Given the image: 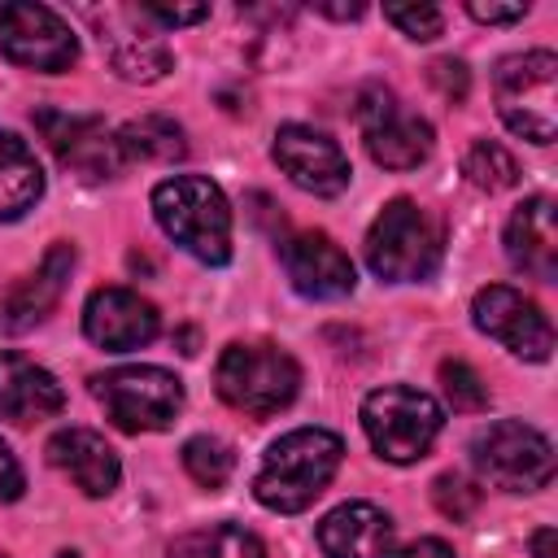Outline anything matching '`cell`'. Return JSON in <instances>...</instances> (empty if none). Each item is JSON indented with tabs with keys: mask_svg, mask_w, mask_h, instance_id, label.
I'll return each instance as SVG.
<instances>
[{
	"mask_svg": "<svg viewBox=\"0 0 558 558\" xmlns=\"http://www.w3.org/2000/svg\"><path fill=\"white\" fill-rule=\"evenodd\" d=\"M340 458H344V440L336 432L296 427L266 449L262 471L253 480V497L275 514H301L331 484V475L340 471Z\"/></svg>",
	"mask_w": 558,
	"mask_h": 558,
	"instance_id": "cell-1",
	"label": "cell"
},
{
	"mask_svg": "<svg viewBox=\"0 0 558 558\" xmlns=\"http://www.w3.org/2000/svg\"><path fill=\"white\" fill-rule=\"evenodd\" d=\"M157 227L196 262L227 266L231 262V205L222 187L205 174H174L153 187Z\"/></svg>",
	"mask_w": 558,
	"mask_h": 558,
	"instance_id": "cell-2",
	"label": "cell"
},
{
	"mask_svg": "<svg viewBox=\"0 0 558 558\" xmlns=\"http://www.w3.org/2000/svg\"><path fill=\"white\" fill-rule=\"evenodd\" d=\"M440 253H445V231L414 201H388L366 231V266L384 283H418L436 275Z\"/></svg>",
	"mask_w": 558,
	"mask_h": 558,
	"instance_id": "cell-3",
	"label": "cell"
},
{
	"mask_svg": "<svg viewBox=\"0 0 558 558\" xmlns=\"http://www.w3.org/2000/svg\"><path fill=\"white\" fill-rule=\"evenodd\" d=\"M218 397L253 418H270L301 392V366L279 344H227L214 366Z\"/></svg>",
	"mask_w": 558,
	"mask_h": 558,
	"instance_id": "cell-4",
	"label": "cell"
},
{
	"mask_svg": "<svg viewBox=\"0 0 558 558\" xmlns=\"http://www.w3.org/2000/svg\"><path fill=\"white\" fill-rule=\"evenodd\" d=\"M493 92H497V113L501 122L532 140V144H554L558 131V57L549 48L514 52L501 57L493 70Z\"/></svg>",
	"mask_w": 558,
	"mask_h": 558,
	"instance_id": "cell-5",
	"label": "cell"
},
{
	"mask_svg": "<svg viewBox=\"0 0 558 558\" xmlns=\"http://www.w3.org/2000/svg\"><path fill=\"white\" fill-rule=\"evenodd\" d=\"M440 427H445V410L436 405V397L418 388L388 384L362 401V432L384 462H397V466L418 462L436 445Z\"/></svg>",
	"mask_w": 558,
	"mask_h": 558,
	"instance_id": "cell-6",
	"label": "cell"
},
{
	"mask_svg": "<svg viewBox=\"0 0 558 558\" xmlns=\"http://www.w3.org/2000/svg\"><path fill=\"white\" fill-rule=\"evenodd\" d=\"M92 397L122 432H166L183 410V384L161 366H113L92 375Z\"/></svg>",
	"mask_w": 558,
	"mask_h": 558,
	"instance_id": "cell-7",
	"label": "cell"
},
{
	"mask_svg": "<svg viewBox=\"0 0 558 558\" xmlns=\"http://www.w3.org/2000/svg\"><path fill=\"white\" fill-rule=\"evenodd\" d=\"M471 462L480 480L506 493H536L554 480V445L519 423V418H497L471 440Z\"/></svg>",
	"mask_w": 558,
	"mask_h": 558,
	"instance_id": "cell-8",
	"label": "cell"
},
{
	"mask_svg": "<svg viewBox=\"0 0 558 558\" xmlns=\"http://www.w3.org/2000/svg\"><path fill=\"white\" fill-rule=\"evenodd\" d=\"M0 52L22 70L65 74L78 61V39L48 4L13 0L0 9Z\"/></svg>",
	"mask_w": 558,
	"mask_h": 558,
	"instance_id": "cell-9",
	"label": "cell"
},
{
	"mask_svg": "<svg viewBox=\"0 0 558 558\" xmlns=\"http://www.w3.org/2000/svg\"><path fill=\"white\" fill-rule=\"evenodd\" d=\"M353 118L366 135V153L384 170H414L432 153V126L401 109L388 87H366L353 105Z\"/></svg>",
	"mask_w": 558,
	"mask_h": 558,
	"instance_id": "cell-10",
	"label": "cell"
},
{
	"mask_svg": "<svg viewBox=\"0 0 558 558\" xmlns=\"http://www.w3.org/2000/svg\"><path fill=\"white\" fill-rule=\"evenodd\" d=\"M87 17H92L96 39L105 48V61L113 65L118 78H126V83H157V78L170 74V65H174L170 44L161 39V31L140 9L109 4V9H92Z\"/></svg>",
	"mask_w": 558,
	"mask_h": 558,
	"instance_id": "cell-11",
	"label": "cell"
},
{
	"mask_svg": "<svg viewBox=\"0 0 558 558\" xmlns=\"http://www.w3.org/2000/svg\"><path fill=\"white\" fill-rule=\"evenodd\" d=\"M35 126L44 131L48 148L57 153V161L87 179V183H100V179H113L122 174L126 157H122V144H118V131H109L100 118L92 113H65V109H39L35 113Z\"/></svg>",
	"mask_w": 558,
	"mask_h": 558,
	"instance_id": "cell-12",
	"label": "cell"
},
{
	"mask_svg": "<svg viewBox=\"0 0 558 558\" xmlns=\"http://www.w3.org/2000/svg\"><path fill=\"white\" fill-rule=\"evenodd\" d=\"M471 318H475V327L484 336H493L497 344H506L514 357L545 362L554 353V327H549L545 310L532 296H523V292H514L506 283L480 288L475 301H471Z\"/></svg>",
	"mask_w": 558,
	"mask_h": 558,
	"instance_id": "cell-13",
	"label": "cell"
},
{
	"mask_svg": "<svg viewBox=\"0 0 558 558\" xmlns=\"http://www.w3.org/2000/svg\"><path fill=\"white\" fill-rule=\"evenodd\" d=\"M275 166L301 187V192H314V196H340L353 179L349 170V157L344 148L314 131V126H301V122H288L275 131Z\"/></svg>",
	"mask_w": 558,
	"mask_h": 558,
	"instance_id": "cell-14",
	"label": "cell"
},
{
	"mask_svg": "<svg viewBox=\"0 0 558 558\" xmlns=\"http://www.w3.org/2000/svg\"><path fill=\"white\" fill-rule=\"evenodd\" d=\"M279 262L288 270V283L310 301H340L357 283L349 253L327 231H296L279 240Z\"/></svg>",
	"mask_w": 558,
	"mask_h": 558,
	"instance_id": "cell-15",
	"label": "cell"
},
{
	"mask_svg": "<svg viewBox=\"0 0 558 558\" xmlns=\"http://www.w3.org/2000/svg\"><path fill=\"white\" fill-rule=\"evenodd\" d=\"M83 331L92 344L109 353H126V349H144L148 340H157L161 314L153 301H144L131 288H96L83 305Z\"/></svg>",
	"mask_w": 558,
	"mask_h": 558,
	"instance_id": "cell-16",
	"label": "cell"
},
{
	"mask_svg": "<svg viewBox=\"0 0 558 558\" xmlns=\"http://www.w3.org/2000/svg\"><path fill=\"white\" fill-rule=\"evenodd\" d=\"M70 270H74V244L57 240L44 253L35 275H22L17 283L0 288V331L4 336H22L35 323H44L52 314V305L61 301V292L70 283Z\"/></svg>",
	"mask_w": 558,
	"mask_h": 558,
	"instance_id": "cell-17",
	"label": "cell"
},
{
	"mask_svg": "<svg viewBox=\"0 0 558 558\" xmlns=\"http://www.w3.org/2000/svg\"><path fill=\"white\" fill-rule=\"evenodd\" d=\"M506 257L519 275L549 283L558 275V222L549 196H527L506 222Z\"/></svg>",
	"mask_w": 558,
	"mask_h": 558,
	"instance_id": "cell-18",
	"label": "cell"
},
{
	"mask_svg": "<svg viewBox=\"0 0 558 558\" xmlns=\"http://www.w3.org/2000/svg\"><path fill=\"white\" fill-rule=\"evenodd\" d=\"M65 410V388L52 371L22 353H0V418L31 427L39 418H57Z\"/></svg>",
	"mask_w": 558,
	"mask_h": 558,
	"instance_id": "cell-19",
	"label": "cell"
},
{
	"mask_svg": "<svg viewBox=\"0 0 558 558\" xmlns=\"http://www.w3.org/2000/svg\"><path fill=\"white\" fill-rule=\"evenodd\" d=\"M48 462L65 471L87 497H109L122 480V462L113 445L92 427H65L48 440Z\"/></svg>",
	"mask_w": 558,
	"mask_h": 558,
	"instance_id": "cell-20",
	"label": "cell"
},
{
	"mask_svg": "<svg viewBox=\"0 0 558 558\" xmlns=\"http://www.w3.org/2000/svg\"><path fill=\"white\" fill-rule=\"evenodd\" d=\"M318 545L327 558H388L392 519L371 501H344L318 523Z\"/></svg>",
	"mask_w": 558,
	"mask_h": 558,
	"instance_id": "cell-21",
	"label": "cell"
},
{
	"mask_svg": "<svg viewBox=\"0 0 558 558\" xmlns=\"http://www.w3.org/2000/svg\"><path fill=\"white\" fill-rule=\"evenodd\" d=\"M44 196V170L35 161V148L0 126V222L22 218Z\"/></svg>",
	"mask_w": 558,
	"mask_h": 558,
	"instance_id": "cell-22",
	"label": "cell"
},
{
	"mask_svg": "<svg viewBox=\"0 0 558 558\" xmlns=\"http://www.w3.org/2000/svg\"><path fill=\"white\" fill-rule=\"evenodd\" d=\"M118 144H122V157L126 161H153V166H170L187 153V140H183V126L166 113H144V118H131L122 131H118Z\"/></svg>",
	"mask_w": 558,
	"mask_h": 558,
	"instance_id": "cell-23",
	"label": "cell"
},
{
	"mask_svg": "<svg viewBox=\"0 0 558 558\" xmlns=\"http://www.w3.org/2000/svg\"><path fill=\"white\" fill-rule=\"evenodd\" d=\"M170 558H266L262 541L240 523H209L170 545Z\"/></svg>",
	"mask_w": 558,
	"mask_h": 558,
	"instance_id": "cell-24",
	"label": "cell"
},
{
	"mask_svg": "<svg viewBox=\"0 0 558 558\" xmlns=\"http://www.w3.org/2000/svg\"><path fill=\"white\" fill-rule=\"evenodd\" d=\"M462 174L480 187V192H506L519 183V161L506 144L497 140H475L462 157Z\"/></svg>",
	"mask_w": 558,
	"mask_h": 558,
	"instance_id": "cell-25",
	"label": "cell"
},
{
	"mask_svg": "<svg viewBox=\"0 0 558 558\" xmlns=\"http://www.w3.org/2000/svg\"><path fill=\"white\" fill-rule=\"evenodd\" d=\"M183 471L201 484V488H222L227 480H231V471H235V453H231V445L227 440H218V436H192L187 445H183Z\"/></svg>",
	"mask_w": 558,
	"mask_h": 558,
	"instance_id": "cell-26",
	"label": "cell"
},
{
	"mask_svg": "<svg viewBox=\"0 0 558 558\" xmlns=\"http://www.w3.org/2000/svg\"><path fill=\"white\" fill-rule=\"evenodd\" d=\"M440 388H445V401H449L458 414H480V410H488V384L480 379L475 366H466V362H458V357L440 362Z\"/></svg>",
	"mask_w": 558,
	"mask_h": 558,
	"instance_id": "cell-27",
	"label": "cell"
},
{
	"mask_svg": "<svg viewBox=\"0 0 558 558\" xmlns=\"http://www.w3.org/2000/svg\"><path fill=\"white\" fill-rule=\"evenodd\" d=\"M432 501H436V510H440L445 519L466 523V519L480 510V488H475L466 475L445 471V475H436V484H432Z\"/></svg>",
	"mask_w": 558,
	"mask_h": 558,
	"instance_id": "cell-28",
	"label": "cell"
},
{
	"mask_svg": "<svg viewBox=\"0 0 558 558\" xmlns=\"http://www.w3.org/2000/svg\"><path fill=\"white\" fill-rule=\"evenodd\" d=\"M384 17H388L397 31H405L410 39H436V35L445 31V13H440L436 4H388Z\"/></svg>",
	"mask_w": 558,
	"mask_h": 558,
	"instance_id": "cell-29",
	"label": "cell"
},
{
	"mask_svg": "<svg viewBox=\"0 0 558 558\" xmlns=\"http://www.w3.org/2000/svg\"><path fill=\"white\" fill-rule=\"evenodd\" d=\"M427 78H432V87H436L449 105H462L466 92H471V70H466L458 57H436V61L427 65Z\"/></svg>",
	"mask_w": 558,
	"mask_h": 558,
	"instance_id": "cell-30",
	"label": "cell"
},
{
	"mask_svg": "<svg viewBox=\"0 0 558 558\" xmlns=\"http://www.w3.org/2000/svg\"><path fill=\"white\" fill-rule=\"evenodd\" d=\"M140 13L157 31H166V26H192V22L209 17V4H140Z\"/></svg>",
	"mask_w": 558,
	"mask_h": 558,
	"instance_id": "cell-31",
	"label": "cell"
},
{
	"mask_svg": "<svg viewBox=\"0 0 558 558\" xmlns=\"http://www.w3.org/2000/svg\"><path fill=\"white\" fill-rule=\"evenodd\" d=\"M22 488H26V475H22L17 458H13V449L0 440V501H17Z\"/></svg>",
	"mask_w": 558,
	"mask_h": 558,
	"instance_id": "cell-32",
	"label": "cell"
},
{
	"mask_svg": "<svg viewBox=\"0 0 558 558\" xmlns=\"http://www.w3.org/2000/svg\"><path fill=\"white\" fill-rule=\"evenodd\" d=\"M466 13L475 17V22H523V13H527V4H484V0H471L466 4Z\"/></svg>",
	"mask_w": 558,
	"mask_h": 558,
	"instance_id": "cell-33",
	"label": "cell"
},
{
	"mask_svg": "<svg viewBox=\"0 0 558 558\" xmlns=\"http://www.w3.org/2000/svg\"><path fill=\"white\" fill-rule=\"evenodd\" d=\"M392 558H453V549L440 536H423V541H410L405 549H397Z\"/></svg>",
	"mask_w": 558,
	"mask_h": 558,
	"instance_id": "cell-34",
	"label": "cell"
},
{
	"mask_svg": "<svg viewBox=\"0 0 558 558\" xmlns=\"http://www.w3.org/2000/svg\"><path fill=\"white\" fill-rule=\"evenodd\" d=\"M314 13H323V17H362V4H314Z\"/></svg>",
	"mask_w": 558,
	"mask_h": 558,
	"instance_id": "cell-35",
	"label": "cell"
},
{
	"mask_svg": "<svg viewBox=\"0 0 558 558\" xmlns=\"http://www.w3.org/2000/svg\"><path fill=\"white\" fill-rule=\"evenodd\" d=\"M532 554H536V558H554V527L532 532Z\"/></svg>",
	"mask_w": 558,
	"mask_h": 558,
	"instance_id": "cell-36",
	"label": "cell"
},
{
	"mask_svg": "<svg viewBox=\"0 0 558 558\" xmlns=\"http://www.w3.org/2000/svg\"><path fill=\"white\" fill-rule=\"evenodd\" d=\"M57 558H78V554H74V549H61V554H57Z\"/></svg>",
	"mask_w": 558,
	"mask_h": 558,
	"instance_id": "cell-37",
	"label": "cell"
}]
</instances>
